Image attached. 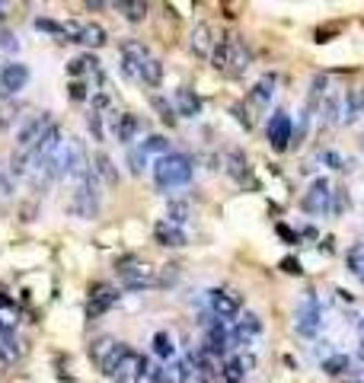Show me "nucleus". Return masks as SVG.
<instances>
[{"instance_id": "11", "label": "nucleus", "mask_w": 364, "mask_h": 383, "mask_svg": "<svg viewBox=\"0 0 364 383\" xmlns=\"http://www.w3.org/2000/svg\"><path fill=\"white\" fill-rule=\"evenodd\" d=\"M329 198H332L329 183H326V179H313V183H310V189H307V195H304V201H300V205H304V211H307V214L323 217V214H329V211H332Z\"/></svg>"}, {"instance_id": "20", "label": "nucleus", "mask_w": 364, "mask_h": 383, "mask_svg": "<svg viewBox=\"0 0 364 383\" xmlns=\"http://www.w3.org/2000/svg\"><path fill=\"white\" fill-rule=\"evenodd\" d=\"M173 100H176V115H185V118L201 115V100L195 96V90H189V86H179Z\"/></svg>"}, {"instance_id": "32", "label": "nucleus", "mask_w": 364, "mask_h": 383, "mask_svg": "<svg viewBox=\"0 0 364 383\" xmlns=\"http://www.w3.org/2000/svg\"><path fill=\"white\" fill-rule=\"evenodd\" d=\"M166 221H170V224H185V221H189V205H185V201H170V208H166Z\"/></svg>"}, {"instance_id": "22", "label": "nucleus", "mask_w": 364, "mask_h": 383, "mask_svg": "<svg viewBox=\"0 0 364 383\" xmlns=\"http://www.w3.org/2000/svg\"><path fill=\"white\" fill-rule=\"evenodd\" d=\"M138 80H141L144 86H160V80H163V64H160V58L150 55L147 61H141V64H138Z\"/></svg>"}, {"instance_id": "25", "label": "nucleus", "mask_w": 364, "mask_h": 383, "mask_svg": "<svg viewBox=\"0 0 364 383\" xmlns=\"http://www.w3.org/2000/svg\"><path fill=\"white\" fill-rule=\"evenodd\" d=\"M106 42H109V35L100 23H83L80 26V45H87V48H102Z\"/></svg>"}, {"instance_id": "45", "label": "nucleus", "mask_w": 364, "mask_h": 383, "mask_svg": "<svg viewBox=\"0 0 364 383\" xmlns=\"http://www.w3.org/2000/svg\"><path fill=\"white\" fill-rule=\"evenodd\" d=\"M3 10H7V7H3V3H0V19H3Z\"/></svg>"}, {"instance_id": "10", "label": "nucleus", "mask_w": 364, "mask_h": 383, "mask_svg": "<svg viewBox=\"0 0 364 383\" xmlns=\"http://www.w3.org/2000/svg\"><path fill=\"white\" fill-rule=\"evenodd\" d=\"M122 342L112 339V335H100V339H93L90 342V358L100 364V371H112V364L118 361V355H122Z\"/></svg>"}, {"instance_id": "40", "label": "nucleus", "mask_w": 364, "mask_h": 383, "mask_svg": "<svg viewBox=\"0 0 364 383\" xmlns=\"http://www.w3.org/2000/svg\"><path fill=\"white\" fill-rule=\"evenodd\" d=\"M71 100H77V102L87 100V86H83L80 80H74V84H71Z\"/></svg>"}, {"instance_id": "46", "label": "nucleus", "mask_w": 364, "mask_h": 383, "mask_svg": "<svg viewBox=\"0 0 364 383\" xmlns=\"http://www.w3.org/2000/svg\"><path fill=\"white\" fill-rule=\"evenodd\" d=\"M361 115H364V112H361Z\"/></svg>"}, {"instance_id": "36", "label": "nucleus", "mask_w": 364, "mask_h": 383, "mask_svg": "<svg viewBox=\"0 0 364 383\" xmlns=\"http://www.w3.org/2000/svg\"><path fill=\"white\" fill-rule=\"evenodd\" d=\"M87 125H90V131H93V141H102V138H106V131H102V115H100V112H90Z\"/></svg>"}, {"instance_id": "9", "label": "nucleus", "mask_w": 364, "mask_h": 383, "mask_svg": "<svg viewBox=\"0 0 364 383\" xmlns=\"http://www.w3.org/2000/svg\"><path fill=\"white\" fill-rule=\"evenodd\" d=\"M29 84V67L19 64V61H10V64L0 67V100H10L17 96L23 86Z\"/></svg>"}, {"instance_id": "31", "label": "nucleus", "mask_w": 364, "mask_h": 383, "mask_svg": "<svg viewBox=\"0 0 364 383\" xmlns=\"http://www.w3.org/2000/svg\"><path fill=\"white\" fill-rule=\"evenodd\" d=\"M348 367H352V358H348V355H329V358H323V371L332 377L345 374Z\"/></svg>"}, {"instance_id": "19", "label": "nucleus", "mask_w": 364, "mask_h": 383, "mask_svg": "<svg viewBox=\"0 0 364 383\" xmlns=\"http://www.w3.org/2000/svg\"><path fill=\"white\" fill-rule=\"evenodd\" d=\"M342 102H345V93L326 90L323 102H320V112H323V122H326V125H339V122H342Z\"/></svg>"}, {"instance_id": "35", "label": "nucleus", "mask_w": 364, "mask_h": 383, "mask_svg": "<svg viewBox=\"0 0 364 383\" xmlns=\"http://www.w3.org/2000/svg\"><path fill=\"white\" fill-rule=\"evenodd\" d=\"M35 29L39 32H48V35H58L64 42V23H55V19H35Z\"/></svg>"}, {"instance_id": "24", "label": "nucleus", "mask_w": 364, "mask_h": 383, "mask_svg": "<svg viewBox=\"0 0 364 383\" xmlns=\"http://www.w3.org/2000/svg\"><path fill=\"white\" fill-rule=\"evenodd\" d=\"M176 383H208L205 374H201L199 361H195V355L179 361V367H176Z\"/></svg>"}, {"instance_id": "21", "label": "nucleus", "mask_w": 364, "mask_h": 383, "mask_svg": "<svg viewBox=\"0 0 364 383\" xmlns=\"http://www.w3.org/2000/svg\"><path fill=\"white\" fill-rule=\"evenodd\" d=\"M364 112V86L345 93V102H342V125H352L355 118H361Z\"/></svg>"}, {"instance_id": "27", "label": "nucleus", "mask_w": 364, "mask_h": 383, "mask_svg": "<svg viewBox=\"0 0 364 383\" xmlns=\"http://www.w3.org/2000/svg\"><path fill=\"white\" fill-rule=\"evenodd\" d=\"M138 147L144 150V153H147V157H166V153H173V150H170V141H166L163 134H150L147 141H141L138 144Z\"/></svg>"}, {"instance_id": "8", "label": "nucleus", "mask_w": 364, "mask_h": 383, "mask_svg": "<svg viewBox=\"0 0 364 383\" xmlns=\"http://www.w3.org/2000/svg\"><path fill=\"white\" fill-rule=\"evenodd\" d=\"M51 125H55V122H51L48 112H42V115H33L23 128H19V134H17V147L23 150V153H33V147L42 141V138H45V131H48Z\"/></svg>"}, {"instance_id": "1", "label": "nucleus", "mask_w": 364, "mask_h": 383, "mask_svg": "<svg viewBox=\"0 0 364 383\" xmlns=\"http://www.w3.org/2000/svg\"><path fill=\"white\" fill-rule=\"evenodd\" d=\"M249 61H253V55H249L246 42H243L240 35H221L215 51H211V64L221 74H230V77H240L249 67Z\"/></svg>"}, {"instance_id": "30", "label": "nucleus", "mask_w": 364, "mask_h": 383, "mask_svg": "<svg viewBox=\"0 0 364 383\" xmlns=\"http://www.w3.org/2000/svg\"><path fill=\"white\" fill-rule=\"evenodd\" d=\"M116 7H118V13H125L131 23H138V19L147 17V3H141V0H122V3H116Z\"/></svg>"}, {"instance_id": "42", "label": "nucleus", "mask_w": 364, "mask_h": 383, "mask_svg": "<svg viewBox=\"0 0 364 383\" xmlns=\"http://www.w3.org/2000/svg\"><path fill=\"white\" fill-rule=\"evenodd\" d=\"M358 358L364 361V317L358 319Z\"/></svg>"}, {"instance_id": "39", "label": "nucleus", "mask_w": 364, "mask_h": 383, "mask_svg": "<svg viewBox=\"0 0 364 383\" xmlns=\"http://www.w3.org/2000/svg\"><path fill=\"white\" fill-rule=\"evenodd\" d=\"M323 157H326V163H332V167H336V169H345V167H352V163H348V160H342L339 153H336V150H326Z\"/></svg>"}, {"instance_id": "13", "label": "nucleus", "mask_w": 364, "mask_h": 383, "mask_svg": "<svg viewBox=\"0 0 364 383\" xmlns=\"http://www.w3.org/2000/svg\"><path fill=\"white\" fill-rule=\"evenodd\" d=\"M141 118L134 112H112V134H116L122 144H134V138L141 134Z\"/></svg>"}, {"instance_id": "41", "label": "nucleus", "mask_w": 364, "mask_h": 383, "mask_svg": "<svg viewBox=\"0 0 364 383\" xmlns=\"http://www.w3.org/2000/svg\"><path fill=\"white\" fill-rule=\"evenodd\" d=\"M282 268L288 272V275H300V272H304V268H300V262H294V259H284Z\"/></svg>"}, {"instance_id": "26", "label": "nucleus", "mask_w": 364, "mask_h": 383, "mask_svg": "<svg viewBox=\"0 0 364 383\" xmlns=\"http://www.w3.org/2000/svg\"><path fill=\"white\" fill-rule=\"evenodd\" d=\"M17 358H19V342L13 335V329H0V361L13 364Z\"/></svg>"}, {"instance_id": "17", "label": "nucleus", "mask_w": 364, "mask_h": 383, "mask_svg": "<svg viewBox=\"0 0 364 383\" xmlns=\"http://www.w3.org/2000/svg\"><path fill=\"white\" fill-rule=\"evenodd\" d=\"M262 333V319L256 317V313H246V317L237 319V326H233L230 333V342H237V345H253V339Z\"/></svg>"}, {"instance_id": "2", "label": "nucleus", "mask_w": 364, "mask_h": 383, "mask_svg": "<svg viewBox=\"0 0 364 383\" xmlns=\"http://www.w3.org/2000/svg\"><path fill=\"white\" fill-rule=\"evenodd\" d=\"M192 173H195V163L185 153H166V157L154 160V183L163 192L185 185L192 179Z\"/></svg>"}, {"instance_id": "44", "label": "nucleus", "mask_w": 364, "mask_h": 383, "mask_svg": "<svg viewBox=\"0 0 364 383\" xmlns=\"http://www.w3.org/2000/svg\"><path fill=\"white\" fill-rule=\"evenodd\" d=\"M358 144H361V150H364V134H361V138H358Z\"/></svg>"}, {"instance_id": "14", "label": "nucleus", "mask_w": 364, "mask_h": 383, "mask_svg": "<svg viewBox=\"0 0 364 383\" xmlns=\"http://www.w3.org/2000/svg\"><path fill=\"white\" fill-rule=\"evenodd\" d=\"M224 169L230 179H237L240 185H253L256 189V179H253V169H249V160L243 157L240 150H227L224 153Z\"/></svg>"}, {"instance_id": "16", "label": "nucleus", "mask_w": 364, "mask_h": 383, "mask_svg": "<svg viewBox=\"0 0 364 383\" xmlns=\"http://www.w3.org/2000/svg\"><path fill=\"white\" fill-rule=\"evenodd\" d=\"M230 345V333H227V326L221 319H205V351L217 355L221 358L224 351Z\"/></svg>"}, {"instance_id": "5", "label": "nucleus", "mask_w": 364, "mask_h": 383, "mask_svg": "<svg viewBox=\"0 0 364 383\" xmlns=\"http://www.w3.org/2000/svg\"><path fill=\"white\" fill-rule=\"evenodd\" d=\"M144 371H147V358H141L134 348L125 345L122 355H118V361L112 364V371H109V377H112L116 383H141Z\"/></svg>"}, {"instance_id": "34", "label": "nucleus", "mask_w": 364, "mask_h": 383, "mask_svg": "<svg viewBox=\"0 0 364 383\" xmlns=\"http://www.w3.org/2000/svg\"><path fill=\"white\" fill-rule=\"evenodd\" d=\"M348 272H352L355 278H361V281H364V243H361V246H355L352 252H348Z\"/></svg>"}, {"instance_id": "15", "label": "nucleus", "mask_w": 364, "mask_h": 383, "mask_svg": "<svg viewBox=\"0 0 364 383\" xmlns=\"http://www.w3.org/2000/svg\"><path fill=\"white\" fill-rule=\"evenodd\" d=\"M215 45H217L215 29H211L208 23H195V29H192V35H189L192 55H195V58H208V61H211V51H215Z\"/></svg>"}, {"instance_id": "23", "label": "nucleus", "mask_w": 364, "mask_h": 383, "mask_svg": "<svg viewBox=\"0 0 364 383\" xmlns=\"http://www.w3.org/2000/svg\"><path fill=\"white\" fill-rule=\"evenodd\" d=\"M157 243L160 246H170V250H179V246H185V234H182L176 224H170V221H160L157 224Z\"/></svg>"}, {"instance_id": "43", "label": "nucleus", "mask_w": 364, "mask_h": 383, "mask_svg": "<svg viewBox=\"0 0 364 383\" xmlns=\"http://www.w3.org/2000/svg\"><path fill=\"white\" fill-rule=\"evenodd\" d=\"M278 234H282V236H284V240H291V243H294V240H298V236H294V234H291V230H288V227H278Z\"/></svg>"}, {"instance_id": "7", "label": "nucleus", "mask_w": 364, "mask_h": 383, "mask_svg": "<svg viewBox=\"0 0 364 383\" xmlns=\"http://www.w3.org/2000/svg\"><path fill=\"white\" fill-rule=\"evenodd\" d=\"M208 303H211V317L221 319V323H227V319H237L243 310V300L237 291H230V288H215V291L208 294Z\"/></svg>"}, {"instance_id": "37", "label": "nucleus", "mask_w": 364, "mask_h": 383, "mask_svg": "<svg viewBox=\"0 0 364 383\" xmlns=\"http://www.w3.org/2000/svg\"><path fill=\"white\" fill-rule=\"evenodd\" d=\"M128 163H131V173H141L144 163H147V153H144L141 147H131V153H128Z\"/></svg>"}, {"instance_id": "18", "label": "nucleus", "mask_w": 364, "mask_h": 383, "mask_svg": "<svg viewBox=\"0 0 364 383\" xmlns=\"http://www.w3.org/2000/svg\"><path fill=\"white\" fill-rule=\"evenodd\" d=\"M93 297H90V317H100V313H106L112 303H118V297L122 294L112 288V284H93Z\"/></svg>"}, {"instance_id": "3", "label": "nucleus", "mask_w": 364, "mask_h": 383, "mask_svg": "<svg viewBox=\"0 0 364 383\" xmlns=\"http://www.w3.org/2000/svg\"><path fill=\"white\" fill-rule=\"evenodd\" d=\"M71 211L77 217H93L100 211V183H96V173L77 176L74 179V195H71Z\"/></svg>"}, {"instance_id": "28", "label": "nucleus", "mask_w": 364, "mask_h": 383, "mask_svg": "<svg viewBox=\"0 0 364 383\" xmlns=\"http://www.w3.org/2000/svg\"><path fill=\"white\" fill-rule=\"evenodd\" d=\"M93 173L102 176L109 185H116V183H118V169L112 167V160H109L106 153H96V157H93Z\"/></svg>"}, {"instance_id": "4", "label": "nucleus", "mask_w": 364, "mask_h": 383, "mask_svg": "<svg viewBox=\"0 0 364 383\" xmlns=\"http://www.w3.org/2000/svg\"><path fill=\"white\" fill-rule=\"evenodd\" d=\"M118 272V281H122V288H128V291H144V288H150V284H157V272L147 265V262H141V259H122L116 265Z\"/></svg>"}, {"instance_id": "29", "label": "nucleus", "mask_w": 364, "mask_h": 383, "mask_svg": "<svg viewBox=\"0 0 364 383\" xmlns=\"http://www.w3.org/2000/svg\"><path fill=\"white\" fill-rule=\"evenodd\" d=\"M272 93H275V77H265V80H259V84L253 86V93H249V102H256V106H269Z\"/></svg>"}, {"instance_id": "33", "label": "nucleus", "mask_w": 364, "mask_h": 383, "mask_svg": "<svg viewBox=\"0 0 364 383\" xmlns=\"http://www.w3.org/2000/svg\"><path fill=\"white\" fill-rule=\"evenodd\" d=\"M154 351H157L160 358H173V355H176L173 335H170V333H157V335H154Z\"/></svg>"}, {"instance_id": "6", "label": "nucleus", "mask_w": 364, "mask_h": 383, "mask_svg": "<svg viewBox=\"0 0 364 383\" xmlns=\"http://www.w3.org/2000/svg\"><path fill=\"white\" fill-rule=\"evenodd\" d=\"M320 319H323L320 300H316V294H307V297L298 303V310H294V329H298V335L313 339L316 329H320Z\"/></svg>"}, {"instance_id": "12", "label": "nucleus", "mask_w": 364, "mask_h": 383, "mask_svg": "<svg viewBox=\"0 0 364 383\" xmlns=\"http://www.w3.org/2000/svg\"><path fill=\"white\" fill-rule=\"evenodd\" d=\"M291 141H294L291 115L288 112H275V115L269 118V144H272V150H288Z\"/></svg>"}, {"instance_id": "38", "label": "nucleus", "mask_w": 364, "mask_h": 383, "mask_svg": "<svg viewBox=\"0 0 364 383\" xmlns=\"http://www.w3.org/2000/svg\"><path fill=\"white\" fill-rule=\"evenodd\" d=\"M154 106L160 109V115H163V122H173V118H176V109H170L163 100H160V96H154Z\"/></svg>"}]
</instances>
